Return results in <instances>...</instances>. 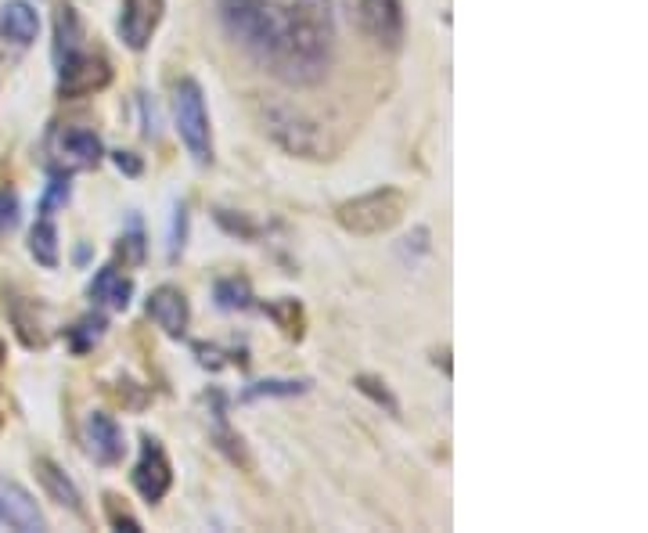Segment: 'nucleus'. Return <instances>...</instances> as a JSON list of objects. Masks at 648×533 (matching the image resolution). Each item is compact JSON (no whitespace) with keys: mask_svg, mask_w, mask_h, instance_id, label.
<instances>
[{"mask_svg":"<svg viewBox=\"0 0 648 533\" xmlns=\"http://www.w3.org/2000/svg\"><path fill=\"white\" fill-rule=\"evenodd\" d=\"M220 22L263 73L288 87H314L332 65L328 0H220Z\"/></svg>","mask_w":648,"mask_h":533,"instance_id":"obj_1","label":"nucleus"},{"mask_svg":"<svg viewBox=\"0 0 648 533\" xmlns=\"http://www.w3.org/2000/svg\"><path fill=\"white\" fill-rule=\"evenodd\" d=\"M407 213V199L404 191L396 188H375L368 195H357V199H346L335 206V220H339L350 235L371 238V235H386L393 231Z\"/></svg>","mask_w":648,"mask_h":533,"instance_id":"obj_2","label":"nucleus"},{"mask_svg":"<svg viewBox=\"0 0 648 533\" xmlns=\"http://www.w3.org/2000/svg\"><path fill=\"white\" fill-rule=\"evenodd\" d=\"M173 116H177L180 141L188 145L191 159L198 166L213 163V130H209L206 98H202V87L195 80L177 83V91H173Z\"/></svg>","mask_w":648,"mask_h":533,"instance_id":"obj_3","label":"nucleus"},{"mask_svg":"<svg viewBox=\"0 0 648 533\" xmlns=\"http://www.w3.org/2000/svg\"><path fill=\"white\" fill-rule=\"evenodd\" d=\"M353 22L368 33L375 44L396 51L404 40V8L400 0H346Z\"/></svg>","mask_w":648,"mask_h":533,"instance_id":"obj_4","label":"nucleus"},{"mask_svg":"<svg viewBox=\"0 0 648 533\" xmlns=\"http://www.w3.org/2000/svg\"><path fill=\"white\" fill-rule=\"evenodd\" d=\"M108 83H112V65L98 55H87L83 47L58 62V94L62 98H87L94 91H105Z\"/></svg>","mask_w":648,"mask_h":533,"instance_id":"obj_5","label":"nucleus"},{"mask_svg":"<svg viewBox=\"0 0 648 533\" xmlns=\"http://www.w3.org/2000/svg\"><path fill=\"white\" fill-rule=\"evenodd\" d=\"M51 152H54V173H72V170H94L101 163V137L94 130L83 127H65L51 137Z\"/></svg>","mask_w":648,"mask_h":533,"instance_id":"obj_6","label":"nucleus"},{"mask_svg":"<svg viewBox=\"0 0 648 533\" xmlns=\"http://www.w3.org/2000/svg\"><path fill=\"white\" fill-rule=\"evenodd\" d=\"M134 487L148 505H159L173 487L170 458H166V451H162V443L155 436H141V458L134 465Z\"/></svg>","mask_w":648,"mask_h":533,"instance_id":"obj_7","label":"nucleus"},{"mask_svg":"<svg viewBox=\"0 0 648 533\" xmlns=\"http://www.w3.org/2000/svg\"><path fill=\"white\" fill-rule=\"evenodd\" d=\"M267 130L281 148H288V152H296V155H306V159H321V152L328 148L321 141V134L314 130V123H303V119L292 116L288 109L270 112Z\"/></svg>","mask_w":648,"mask_h":533,"instance_id":"obj_8","label":"nucleus"},{"mask_svg":"<svg viewBox=\"0 0 648 533\" xmlns=\"http://www.w3.org/2000/svg\"><path fill=\"white\" fill-rule=\"evenodd\" d=\"M162 11L166 4L162 0H123V11H119V37L130 51H144L152 33L159 29Z\"/></svg>","mask_w":648,"mask_h":533,"instance_id":"obj_9","label":"nucleus"},{"mask_svg":"<svg viewBox=\"0 0 648 533\" xmlns=\"http://www.w3.org/2000/svg\"><path fill=\"white\" fill-rule=\"evenodd\" d=\"M0 526H8V530H18V533L47 530L44 512L36 508L29 490H22L11 479H0Z\"/></svg>","mask_w":648,"mask_h":533,"instance_id":"obj_10","label":"nucleus"},{"mask_svg":"<svg viewBox=\"0 0 648 533\" xmlns=\"http://www.w3.org/2000/svg\"><path fill=\"white\" fill-rule=\"evenodd\" d=\"M148 317L170 339H180L188 332V321H191V310H188V296L177 289V285H159V289L148 296Z\"/></svg>","mask_w":648,"mask_h":533,"instance_id":"obj_11","label":"nucleus"},{"mask_svg":"<svg viewBox=\"0 0 648 533\" xmlns=\"http://www.w3.org/2000/svg\"><path fill=\"white\" fill-rule=\"evenodd\" d=\"M87 451L94 461H101V465H116V461H123V429H119V422L112 415H105V411H90L87 415Z\"/></svg>","mask_w":648,"mask_h":533,"instance_id":"obj_12","label":"nucleus"},{"mask_svg":"<svg viewBox=\"0 0 648 533\" xmlns=\"http://www.w3.org/2000/svg\"><path fill=\"white\" fill-rule=\"evenodd\" d=\"M40 33V15L33 11V4L26 0H8L0 8V37L11 40L18 47H29Z\"/></svg>","mask_w":648,"mask_h":533,"instance_id":"obj_13","label":"nucleus"},{"mask_svg":"<svg viewBox=\"0 0 648 533\" xmlns=\"http://www.w3.org/2000/svg\"><path fill=\"white\" fill-rule=\"evenodd\" d=\"M90 299L108 310H126L130 299H134V281L123 278L116 267H105V271H98L94 281H90Z\"/></svg>","mask_w":648,"mask_h":533,"instance_id":"obj_14","label":"nucleus"},{"mask_svg":"<svg viewBox=\"0 0 648 533\" xmlns=\"http://www.w3.org/2000/svg\"><path fill=\"white\" fill-rule=\"evenodd\" d=\"M36 479L44 483V490L47 494L58 501L62 508H69V512H76V515H83V501H80V490H76V483H72L69 476H65L54 461H47V458H36Z\"/></svg>","mask_w":648,"mask_h":533,"instance_id":"obj_15","label":"nucleus"},{"mask_svg":"<svg viewBox=\"0 0 648 533\" xmlns=\"http://www.w3.org/2000/svg\"><path fill=\"white\" fill-rule=\"evenodd\" d=\"M80 40H83L80 15L72 11V4H62L58 15H54V62L76 55V51H80Z\"/></svg>","mask_w":648,"mask_h":533,"instance_id":"obj_16","label":"nucleus"},{"mask_svg":"<svg viewBox=\"0 0 648 533\" xmlns=\"http://www.w3.org/2000/svg\"><path fill=\"white\" fill-rule=\"evenodd\" d=\"M29 253L44 267H58V231H54L51 217H40L33 224V231H29Z\"/></svg>","mask_w":648,"mask_h":533,"instance_id":"obj_17","label":"nucleus"},{"mask_svg":"<svg viewBox=\"0 0 648 533\" xmlns=\"http://www.w3.org/2000/svg\"><path fill=\"white\" fill-rule=\"evenodd\" d=\"M263 314L274 321V325L281 328V332L288 335V339H303V328H306V321H303V307H299L296 299H274V303H267L263 307Z\"/></svg>","mask_w":648,"mask_h":533,"instance_id":"obj_18","label":"nucleus"},{"mask_svg":"<svg viewBox=\"0 0 648 533\" xmlns=\"http://www.w3.org/2000/svg\"><path fill=\"white\" fill-rule=\"evenodd\" d=\"M213 299L220 310H249L252 307V285L245 278H220L213 289Z\"/></svg>","mask_w":648,"mask_h":533,"instance_id":"obj_19","label":"nucleus"},{"mask_svg":"<svg viewBox=\"0 0 648 533\" xmlns=\"http://www.w3.org/2000/svg\"><path fill=\"white\" fill-rule=\"evenodd\" d=\"M101 335H105V317L87 314L69 328V346L76 353H87V350H94V343H98Z\"/></svg>","mask_w":648,"mask_h":533,"instance_id":"obj_20","label":"nucleus"},{"mask_svg":"<svg viewBox=\"0 0 648 533\" xmlns=\"http://www.w3.org/2000/svg\"><path fill=\"white\" fill-rule=\"evenodd\" d=\"M310 382H299V379H263L256 386H249L242 393V400H263V397H299L306 393Z\"/></svg>","mask_w":648,"mask_h":533,"instance_id":"obj_21","label":"nucleus"},{"mask_svg":"<svg viewBox=\"0 0 648 533\" xmlns=\"http://www.w3.org/2000/svg\"><path fill=\"white\" fill-rule=\"evenodd\" d=\"M69 202V173H54V181L47 184L44 199H40V217H54V209Z\"/></svg>","mask_w":648,"mask_h":533,"instance_id":"obj_22","label":"nucleus"},{"mask_svg":"<svg viewBox=\"0 0 648 533\" xmlns=\"http://www.w3.org/2000/svg\"><path fill=\"white\" fill-rule=\"evenodd\" d=\"M357 389L360 393H368L375 404H382L389 411V415H400V404H396V397L386 389V382H378V379H371V375H360L357 379Z\"/></svg>","mask_w":648,"mask_h":533,"instance_id":"obj_23","label":"nucleus"},{"mask_svg":"<svg viewBox=\"0 0 648 533\" xmlns=\"http://www.w3.org/2000/svg\"><path fill=\"white\" fill-rule=\"evenodd\" d=\"M18 220H22V206H18V195L15 191H0V235H8V231H15Z\"/></svg>","mask_w":648,"mask_h":533,"instance_id":"obj_24","label":"nucleus"},{"mask_svg":"<svg viewBox=\"0 0 648 533\" xmlns=\"http://www.w3.org/2000/svg\"><path fill=\"white\" fill-rule=\"evenodd\" d=\"M216 224L231 231V235H242V238H256L260 235V227L252 224L249 217H231V209H216Z\"/></svg>","mask_w":648,"mask_h":533,"instance_id":"obj_25","label":"nucleus"},{"mask_svg":"<svg viewBox=\"0 0 648 533\" xmlns=\"http://www.w3.org/2000/svg\"><path fill=\"white\" fill-rule=\"evenodd\" d=\"M105 508H108V523L116 526V530H130V533H141V523H137L134 515L119 512V497L108 494L105 497Z\"/></svg>","mask_w":648,"mask_h":533,"instance_id":"obj_26","label":"nucleus"},{"mask_svg":"<svg viewBox=\"0 0 648 533\" xmlns=\"http://www.w3.org/2000/svg\"><path fill=\"white\" fill-rule=\"evenodd\" d=\"M116 253L123 256V260H130V263H141V260H144V238L137 235V231H134V235L119 238Z\"/></svg>","mask_w":648,"mask_h":533,"instance_id":"obj_27","label":"nucleus"},{"mask_svg":"<svg viewBox=\"0 0 648 533\" xmlns=\"http://www.w3.org/2000/svg\"><path fill=\"white\" fill-rule=\"evenodd\" d=\"M184 227H188V209L177 206V217H173V238H170V260H177V253L184 249Z\"/></svg>","mask_w":648,"mask_h":533,"instance_id":"obj_28","label":"nucleus"},{"mask_svg":"<svg viewBox=\"0 0 648 533\" xmlns=\"http://www.w3.org/2000/svg\"><path fill=\"white\" fill-rule=\"evenodd\" d=\"M112 163H116L119 170L126 173V177H141V170H144L141 159H137L134 152H116V155H112Z\"/></svg>","mask_w":648,"mask_h":533,"instance_id":"obj_29","label":"nucleus"},{"mask_svg":"<svg viewBox=\"0 0 648 533\" xmlns=\"http://www.w3.org/2000/svg\"><path fill=\"white\" fill-rule=\"evenodd\" d=\"M0 361H4V346H0Z\"/></svg>","mask_w":648,"mask_h":533,"instance_id":"obj_30","label":"nucleus"}]
</instances>
